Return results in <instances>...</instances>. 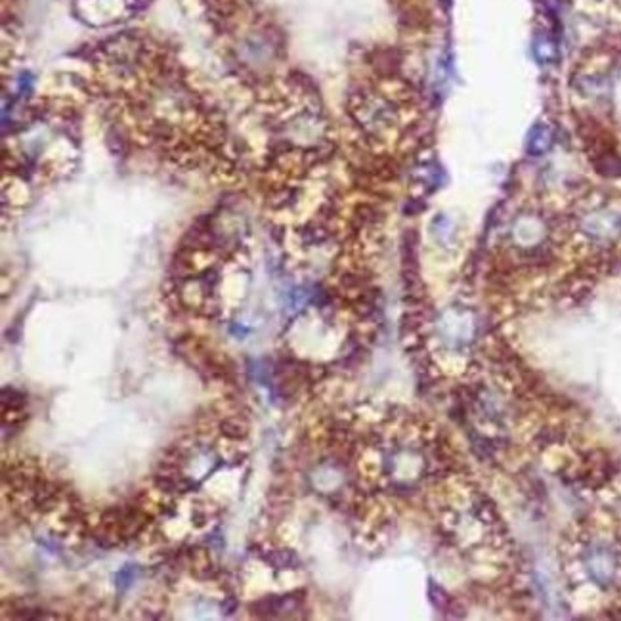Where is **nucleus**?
I'll list each match as a JSON object with an SVG mask.
<instances>
[{
    "label": "nucleus",
    "instance_id": "obj_1",
    "mask_svg": "<svg viewBox=\"0 0 621 621\" xmlns=\"http://www.w3.org/2000/svg\"><path fill=\"white\" fill-rule=\"evenodd\" d=\"M220 426H222V434L228 438L239 440L243 438V434H245V429L237 421H224Z\"/></svg>",
    "mask_w": 621,
    "mask_h": 621
}]
</instances>
